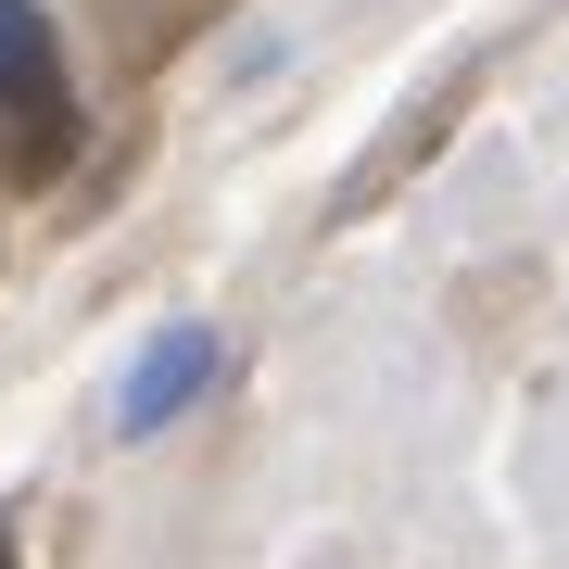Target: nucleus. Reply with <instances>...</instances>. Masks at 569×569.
I'll return each instance as SVG.
<instances>
[{
	"label": "nucleus",
	"instance_id": "nucleus-1",
	"mask_svg": "<svg viewBox=\"0 0 569 569\" xmlns=\"http://www.w3.org/2000/svg\"><path fill=\"white\" fill-rule=\"evenodd\" d=\"M0 114H13V152L26 164L77 152V102H63V51H51L39 0H0Z\"/></svg>",
	"mask_w": 569,
	"mask_h": 569
},
{
	"label": "nucleus",
	"instance_id": "nucleus-2",
	"mask_svg": "<svg viewBox=\"0 0 569 569\" xmlns=\"http://www.w3.org/2000/svg\"><path fill=\"white\" fill-rule=\"evenodd\" d=\"M203 380H216V329H164V342L127 367V392H114V430L127 443H152L164 418H190L203 406Z\"/></svg>",
	"mask_w": 569,
	"mask_h": 569
},
{
	"label": "nucleus",
	"instance_id": "nucleus-3",
	"mask_svg": "<svg viewBox=\"0 0 569 569\" xmlns=\"http://www.w3.org/2000/svg\"><path fill=\"white\" fill-rule=\"evenodd\" d=\"M0 569H13V531H0Z\"/></svg>",
	"mask_w": 569,
	"mask_h": 569
}]
</instances>
